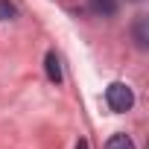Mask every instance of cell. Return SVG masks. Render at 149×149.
Returning a JSON list of instances; mask_svg holds the SVG:
<instances>
[{
	"label": "cell",
	"instance_id": "6da1fadb",
	"mask_svg": "<svg viewBox=\"0 0 149 149\" xmlns=\"http://www.w3.org/2000/svg\"><path fill=\"white\" fill-rule=\"evenodd\" d=\"M105 102H108L111 111L123 114V111H129V108L134 105V94H132V88H129L126 82H111V85L105 88Z\"/></svg>",
	"mask_w": 149,
	"mask_h": 149
},
{
	"label": "cell",
	"instance_id": "7a4b0ae2",
	"mask_svg": "<svg viewBox=\"0 0 149 149\" xmlns=\"http://www.w3.org/2000/svg\"><path fill=\"white\" fill-rule=\"evenodd\" d=\"M91 12L97 18H114L117 15V0H91Z\"/></svg>",
	"mask_w": 149,
	"mask_h": 149
},
{
	"label": "cell",
	"instance_id": "3957f363",
	"mask_svg": "<svg viewBox=\"0 0 149 149\" xmlns=\"http://www.w3.org/2000/svg\"><path fill=\"white\" fill-rule=\"evenodd\" d=\"M44 67H47V76H50V82H61V64H58V56L50 50L47 53V58H44Z\"/></svg>",
	"mask_w": 149,
	"mask_h": 149
},
{
	"label": "cell",
	"instance_id": "277c9868",
	"mask_svg": "<svg viewBox=\"0 0 149 149\" xmlns=\"http://www.w3.org/2000/svg\"><path fill=\"white\" fill-rule=\"evenodd\" d=\"M105 149H134V143H132L129 134H111L108 143H105Z\"/></svg>",
	"mask_w": 149,
	"mask_h": 149
},
{
	"label": "cell",
	"instance_id": "5b68a950",
	"mask_svg": "<svg viewBox=\"0 0 149 149\" xmlns=\"http://www.w3.org/2000/svg\"><path fill=\"white\" fill-rule=\"evenodd\" d=\"M134 41H137L140 50H146V18H140L134 24Z\"/></svg>",
	"mask_w": 149,
	"mask_h": 149
},
{
	"label": "cell",
	"instance_id": "8992f818",
	"mask_svg": "<svg viewBox=\"0 0 149 149\" xmlns=\"http://www.w3.org/2000/svg\"><path fill=\"white\" fill-rule=\"evenodd\" d=\"M15 18V6L9 0H0V21H12Z\"/></svg>",
	"mask_w": 149,
	"mask_h": 149
},
{
	"label": "cell",
	"instance_id": "52a82bcc",
	"mask_svg": "<svg viewBox=\"0 0 149 149\" xmlns=\"http://www.w3.org/2000/svg\"><path fill=\"white\" fill-rule=\"evenodd\" d=\"M76 149H88V140H79V143H76Z\"/></svg>",
	"mask_w": 149,
	"mask_h": 149
}]
</instances>
